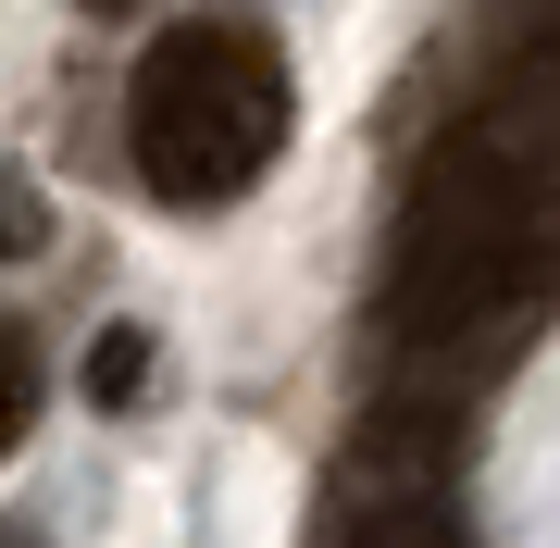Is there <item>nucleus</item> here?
Listing matches in <instances>:
<instances>
[{"instance_id":"nucleus-1","label":"nucleus","mask_w":560,"mask_h":548,"mask_svg":"<svg viewBox=\"0 0 560 548\" xmlns=\"http://www.w3.org/2000/svg\"><path fill=\"white\" fill-rule=\"evenodd\" d=\"M560 224V38H536L436 150L411 163L399 237H386V337L448 349L536 275Z\"/></svg>"},{"instance_id":"nucleus-2","label":"nucleus","mask_w":560,"mask_h":548,"mask_svg":"<svg viewBox=\"0 0 560 548\" xmlns=\"http://www.w3.org/2000/svg\"><path fill=\"white\" fill-rule=\"evenodd\" d=\"M125 150H138L150 200L175 212H212L287 150V62L261 25H175L150 38L138 88H125Z\"/></svg>"},{"instance_id":"nucleus-3","label":"nucleus","mask_w":560,"mask_h":548,"mask_svg":"<svg viewBox=\"0 0 560 548\" xmlns=\"http://www.w3.org/2000/svg\"><path fill=\"white\" fill-rule=\"evenodd\" d=\"M337 548H460V524L423 487H399V499H361V511H337Z\"/></svg>"},{"instance_id":"nucleus-4","label":"nucleus","mask_w":560,"mask_h":548,"mask_svg":"<svg viewBox=\"0 0 560 548\" xmlns=\"http://www.w3.org/2000/svg\"><path fill=\"white\" fill-rule=\"evenodd\" d=\"M138 386H150V337H138V325H113L101 349H88V399H101V411H125Z\"/></svg>"},{"instance_id":"nucleus-5","label":"nucleus","mask_w":560,"mask_h":548,"mask_svg":"<svg viewBox=\"0 0 560 548\" xmlns=\"http://www.w3.org/2000/svg\"><path fill=\"white\" fill-rule=\"evenodd\" d=\"M25 424H38V349H25V325H0V462Z\"/></svg>"},{"instance_id":"nucleus-6","label":"nucleus","mask_w":560,"mask_h":548,"mask_svg":"<svg viewBox=\"0 0 560 548\" xmlns=\"http://www.w3.org/2000/svg\"><path fill=\"white\" fill-rule=\"evenodd\" d=\"M38 224H50V212H38V187L0 175V249H38Z\"/></svg>"}]
</instances>
